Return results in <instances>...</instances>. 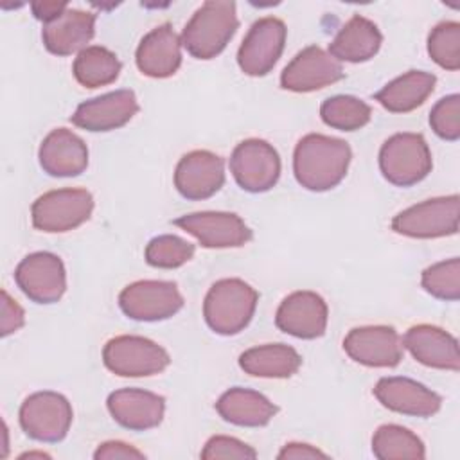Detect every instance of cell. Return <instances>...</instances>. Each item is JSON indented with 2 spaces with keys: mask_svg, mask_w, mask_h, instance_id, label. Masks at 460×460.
Segmentation results:
<instances>
[{
  "mask_svg": "<svg viewBox=\"0 0 460 460\" xmlns=\"http://www.w3.org/2000/svg\"><path fill=\"white\" fill-rule=\"evenodd\" d=\"M429 126L444 140L460 138V95L451 93L437 101L429 111Z\"/></svg>",
  "mask_w": 460,
  "mask_h": 460,
  "instance_id": "e575fe53",
  "label": "cell"
},
{
  "mask_svg": "<svg viewBox=\"0 0 460 460\" xmlns=\"http://www.w3.org/2000/svg\"><path fill=\"white\" fill-rule=\"evenodd\" d=\"M372 453L379 460H422L426 456L422 440L399 424H383L376 429Z\"/></svg>",
  "mask_w": 460,
  "mask_h": 460,
  "instance_id": "f546056e",
  "label": "cell"
},
{
  "mask_svg": "<svg viewBox=\"0 0 460 460\" xmlns=\"http://www.w3.org/2000/svg\"><path fill=\"white\" fill-rule=\"evenodd\" d=\"M41 169L56 178L81 174L88 165V147L81 137L66 128L52 129L38 151Z\"/></svg>",
  "mask_w": 460,
  "mask_h": 460,
  "instance_id": "603a6c76",
  "label": "cell"
},
{
  "mask_svg": "<svg viewBox=\"0 0 460 460\" xmlns=\"http://www.w3.org/2000/svg\"><path fill=\"white\" fill-rule=\"evenodd\" d=\"M68 5L65 2H34L31 4L32 14L41 20L43 23L58 18Z\"/></svg>",
  "mask_w": 460,
  "mask_h": 460,
  "instance_id": "ab89813d",
  "label": "cell"
},
{
  "mask_svg": "<svg viewBox=\"0 0 460 460\" xmlns=\"http://www.w3.org/2000/svg\"><path fill=\"white\" fill-rule=\"evenodd\" d=\"M119 307L131 320L160 322L183 307V296L174 282L138 280L120 291Z\"/></svg>",
  "mask_w": 460,
  "mask_h": 460,
  "instance_id": "30bf717a",
  "label": "cell"
},
{
  "mask_svg": "<svg viewBox=\"0 0 460 460\" xmlns=\"http://www.w3.org/2000/svg\"><path fill=\"white\" fill-rule=\"evenodd\" d=\"M20 426L25 435L38 442H59L72 424V406L58 392L43 390L31 394L20 406Z\"/></svg>",
  "mask_w": 460,
  "mask_h": 460,
  "instance_id": "ba28073f",
  "label": "cell"
},
{
  "mask_svg": "<svg viewBox=\"0 0 460 460\" xmlns=\"http://www.w3.org/2000/svg\"><path fill=\"white\" fill-rule=\"evenodd\" d=\"M205 248H239L252 239V230L232 212H192L174 219Z\"/></svg>",
  "mask_w": 460,
  "mask_h": 460,
  "instance_id": "9a60e30c",
  "label": "cell"
},
{
  "mask_svg": "<svg viewBox=\"0 0 460 460\" xmlns=\"http://www.w3.org/2000/svg\"><path fill=\"white\" fill-rule=\"evenodd\" d=\"M437 77L424 70H410L388 84H385L379 92H376L374 99L392 113H406L419 108L433 92Z\"/></svg>",
  "mask_w": 460,
  "mask_h": 460,
  "instance_id": "4316f807",
  "label": "cell"
},
{
  "mask_svg": "<svg viewBox=\"0 0 460 460\" xmlns=\"http://www.w3.org/2000/svg\"><path fill=\"white\" fill-rule=\"evenodd\" d=\"M350 158L352 151L345 140L309 133L295 147L293 172L304 189L323 192L334 189L345 178Z\"/></svg>",
  "mask_w": 460,
  "mask_h": 460,
  "instance_id": "6da1fadb",
  "label": "cell"
},
{
  "mask_svg": "<svg viewBox=\"0 0 460 460\" xmlns=\"http://www.w3.org/2000/svg\"><path fill=\"white\" fill-rule=\"evenodd\" d=\"M343 79V68L338 59L318 45L302 49L282 70L280 86L289 92L307 93Z\"/></svg>",
  "mask_w": 460,
  "mask_h": 460,
  "instance_id": "4fadbf2b",
  "label": "cell"
},
{
  "mask_svg": "<svg viewBox=\"0 0 460 460\" xmlns=\"http://www.w3.org/2000/svg\"><path fill=\"white\" fill-rule=\"evenodd\" d=\"M203 460H214V458H239V460H253L257 458V451L250 447L248 444L225 435H216L207 440L203 451Z\"/></svg>",
  "mask_w": 460,
  "mask_h": 460,
  "instance_id": "d590c367",
  "label": "cell"
},
{
  "mask_svg": "<svg viewBox=\"0 0 460 460\" xmlns=\"http://www.w3.org/2000/svg\"><path fill=\"white\" fill-rule=\"evenodd\" d=\"M230 172L243 190L252 194L266 192L279 181L280 176L279 153L266 140H243L232 151Z\"/></svg>",
  "mask_w": 460,
  "mask_h": 460,
  "instance_id": "9c48e42d",
  "label": "cell"
},
{
  "mask_svg": "<svg viewBox=\"0 0 460 460\" xmlns=\"http://www.w3.org/2000/svg\"><path fill=\"white\" fill-rule=\"evenodd\" d=\"M194 255V244L178 235L153 237L146 246V261L153 268L172 270L189 262Z\"/></svg>",
  "mask_w": 460,
  "mask_h": 460,
  "instance_id": "836d02e7",
  "label": "cell"
},
{
  "mask_svg": "<svg viewBox=\"0 0 460 460\" xmlns=\"http://www.w3.org/2000/svg\"><path fill=\"white\" fill-rule=\"evenodd\" d=\"M286 34L284 22L275 16H264L253 22L237 52L239 68L252 77L271 72L284 50Z\"/></svg>",
  "mask_w": 460,
  "mask_h": 460,
  "instance_id": "8fae6325",
  "label": "cell"
},
{
  "mask_svg": "<svg viewBox=\"0 0 460 460\" xmlns=\"http://www.w3.org/2000/svg\"><path fill=\"white\" fill-rule=\"evenodd\" d=\"M14 282L36 304H54L66 289L63 261L50 252H36L22 259L14 270Z\"/></svg>",
  "mask_w": 460,
  "mask_h": 460,
  "instance_id": "7c38bea8",
  "label": "cell"
},
{
  "mask_svg": "<svg viewBox=\"0 0 460 460\" xmlns=\"http://www.w3.org/2000/svg\"><path fill=\"white\" fill-rule=\"evenodd\" d=\"M95 34V14L66 7L58 18L43 23L41 40L56 56H70L86 49Z\"/></svg>",
  "mask_w": 460,
  "mask_h": 460,
  "instance_id": "cb8c5ba5",
  "label": "cell"
},
{
  "mask_svg": "<svg viewBox=\"0 0 460 460\" xmlns=\"http://www.w3.org/2000/svg\"><path fill=\"white\" fill-rule=\"evenodd\" d=\"M433 167L431 151L419 133H395L379 149V169L392 185L411 187Z\"/></svg>",
  "mask_w": 460,
  "mask_h": 460,
  "instance_id": "277c9868",
  "label": "cell"
},
{
  "mask_svg": "<svg viewBox=\"0 0 460 460\" xmlns=\"http://www.w3.org/2000/svg\"><path fill=\"white\" fill-rule=\"evenodd\" d=\"M108 411L117 424L131 431L156 428L165 411V399L142 388H122L108 395Z\"/></svg>",
  "mask_w": 460,
  "mask_h": 460,
  "instance_id": "ffe728a7",
  "label": "cell"
},
{
  "mask_svg": "<svg viewBox=\"0 0 460 460\" xmlns=\"http://www.w3.org/2000/svg\"><path fill=\"white\" fill-rule=\"evenodd\" d=\"M383 36L374 22L354 14L329 43V54L338 61L363 63L374 58L381 47Z\"/></svg>",
  "mask_w": 460,
  "mask_h": 460,
  "instance_id": "484cf974",
  "label": "cell"
},
{
  "mask_svg": "<svg viewBox=\"0 0 460 460\" xmlns=\"http://www.w3.org/2000/svg\"><path fill=\"white\" fill-rule=\"evenodd\" d=\"M25 323V313L16 300L9 296V293L2 291V318H0V334L5 338L16 332Z\"/></svg>",
  "mask_w": 460,
  "mask_h": 460,
  "instance_id": "8d00e7d4",
  "label": "cell"
},
{
  "mask_svg": "<svg viewBox=\"0 0 460 460\" xmlns=\"http://www.w3.org/2000/svg\"><path fill=\"white\" fill-rule=\"evenodd\" d=\"M95 460H113V458H144V453L138 451L137 447L120 442V440H108L102 442L95 453H93Z\"/></svg>",
  "mask_w": 460,
  "mask_h": 460,
  "instance_id": "74e56055",
  "label": "cell"
},
{
  "mask_svg": "<svg viewBox=\"0 0 460 460\" xmlns=\"http://www.w3.org/2000/svg\"><path fill=\"white\" fill-rule=\"evenodd\" d=\"M216 411L223 420L230 424L243 428H261L275 417L279 408L255 390L234 386L217 399Z\"/></svg>",
  "mask_w": 460,
  "mask_h": 460,
  "instance_id": "d4e9b609",
  "label": "cell"
},
{
  "mask_svg": "<svg viewBox=\"0 0 460 460\" xmlns=\"http://www.w3.org/2000/svg\"><path fill=\"white\" fill-rule=\"evenodd\" d=\"M322 120L340 131H356L368 124L372 117L370 106L354 95H334L320 106Z\"/></svg>",
  "mask_w": 460,
  "mask_h": 460,
  "instance_id": "4dcf8cb0",
  "label": "cell"
},
{
  "mask_svg": "<svg viewBox=\"0 0 460 460\" xmlns=\"http://www.w3.org/2000/svg\"><path fill=\"white\" fill-rule=\"evenodd\" d=\"M329 309L325 300L314 291H295L288 295L275 314V325L295 338L314 340L327 329Z\"/></svg>",
  "mask_w": 460,
  "mask_h": 460,
  "instance_id": "2e32d148",
  "label": "cell"
},
{
  "mask_svg": "<svg viewBox=\"0 0 460 460\" xmlns=\"http://www.w3.org/2000/svg\"><path fill=\"white\" fill-rule=\"evenodd\" d=\"M277 456L280 460H286V458H295V460H300V458L302 460L304 458H327V455L323 451H320L318 447L309 446V444H300V442L286 444Z\"/></svg>",
  "mask_w": 460,
  "mask_h": 460,
  "instance_id": "f35d334b",
  "label": "cell"
},
{
  "mask_svg": "<svg viewBox=\"0 0 460 460\" xmlns=\"http://www.w3.org/2000/svg\"><path fill=\"white\" fill-rule=\"evenodd\" d=\"M401 341L402 347H406L408 352L426 367L453 372L460 368L456 338L437 325H413L406 331Z\"/></svg>",
  "mask_w": 460,
  "mask_h": 460,
  "instance_id": "44dd1931",
  "label": "cell"
},
{
  "mask_svg": "<svg viewBox=\"0 0 460 460\" xmlns=\"http://www.w3.org/2000/svg\"><path fill=\"white\" fill-rule=\"evenodd\" d=\"M225 183L223 160L205 149L183 155L174 169L176 190L192 201L214 196Z\"/></svg>",
  "mask_w": 460,
  "mask_h": 460,
  "instance_id": "e0dca14e",
  "label": "cell"
},
{
  "mask_svg": "<svg viewBox=\"0 0 460 460\" xmlns=\"http://www.w3.org/2000/svg\"><path fill=\"white\" fill-rule=\"evenodd\" d=\"M257 300V291L244 280L221 279L210 286L205 296V322L214 332L221 336H234L250 323Z\"/></svg>",
  "mask_w": 460,
  "mask_h": 460,
  "instance_id": "3957f363",
  "label": "cell"
},
{
  "mask_svg": "<svg viewBox=\"0 0 460 460\" xmlns=\"http://www.w3.org/2000/svg\"><path fill=\"white\" fill-rule=\"evenodd\" d=\"M420 284L426 293L438 300L455 302L460 298V259L453 257L428 266L422 271Z\"/></svg>",
  "mask_w": 460,
  "mask_h": 460,
  "instance_id": "1f68e13d",
  "label": "cell"
},
{
  "mask_svg": "<svg viewBox=\"0 0 460 460\" xmlns=\"http://www.w3.org/2000/svg\"><path fill=\"white\" fill-rule=\"evenodd\" d=\"M138 111L133 90H115L81 102L70 122L86 131H111L128 124Z\"/></svg>",
  "mask_w": 460,
  "mask_h": 460,
  "instance_id": "ac0fdd59",
  "label": "cell"
},
{
  "mask_svg": "<svg viewBox=\"0 0 460 460\" xmlns=\"http://www.w3.org/2000/svg\"><path fill=\"white\" fill-rule=\"evenodd\" d=\"M239 27L232 0H208L187 22L181 47L196 59H212L225 50Z\"/></svg>",
  "mask_w": 460,
  "mask_h": 460,
  "instance_id": "7a4b0ae2",
  "label": "cell"
},
{
  "mask_svg": "<svg viewBox=\"0 0 460 460\" xmlns=\"http://www.w3.org/2000/svg\"><path fill=\"white\" fill-rule=\"evenodd\" d=\"M429 58L446 70L460 68V23L440 22L428 36Z\"/></svg>",
  "mask_w": 460,
  "mask_h": 460,
  "instance_id": "d6a6232c",
  "label": "cell"
},
{
  "mask_svg": "<svg viewBox=\"0 0 460 460\" xmlns=\"http://www.w3.org/2000/svg\"><path fill=\"white\" fill-rule=\"evenodd\" d=\"M119 58L106 47L92 45L77 54L74 59V77L84 88H99L113 83L120 74Z\"/></svg>",
  "mask_w": 460,
  "mask_h": 460,
  "instance_id": "f1b7e54d",
  "label": "cell"
},
{
  "mask_svg": "<svg viewBox=\"0 0 460 460\" xmlns=\"http://www.w3.org/2000/svg\"><path fill=\"white\" fill-rule=\"evenodd\" d=\"M302 365L300 354L284 343H266L252 347L239 356V367L255 377L286 379L296 374Z\"/></svg>",
  "mask_w": 460,
  "mask_h": 460,
  "instance_id": "83f0119b",
  "label": "cell"
},
{
  "mask_svg": "<svg viewBox=\"0 0 460 460\" xmlns=\"http://www.w3.org/2000/svg\"><path fill=\"white\" fill-rule=\"evenodd\" d=\"M93 198L86 189H58L41 194L31 207L32 226L49 234H61L90 219Z\"/></svg>",
  "mask_w": 460,
  "mask_h": 460,
  "instance_id": "52a82bcc",
  "label": "cell"
},
{
  "mask_svg": "<svg viewBox=\"0 0 460 460\" xmlns=\"http://www.w3.org/2000/svg\"><path fill=\"white\" fill-rule=\"evenodd\" d=\"M104 367L122 377H146L165 370L171 358L164 347L144 336L122 334L106 341L102 349Z\"/></svg>",
  "mask_w": 460,
  "mask_h": 460,
  "instance_id": "5b68a950",
  "label": "cell"
},
{
  "mask_svg": "<svg viewBox=\"0 0 460 460\" xmlns=\"http://www.w3.org/2000/svg\"><path fill=\"white\" fill-rule=\"evenodd\" d=\"M374 395L385 408L411 417H431L442 406L438 394L422 383L399 376L381 377L374 386Z\"/></svg>",
  "mask_w": 460,
  "mask_h": 460,
  "instance_id": "d6986e66",
  "label": "cell"
},
{
  "mask_svg": "<svg viewBox=\"0 0 460 460\" xmlns=\"http://www.w3.org/2000/svg\"><path fill=\"white\" fill-rule=\"evenodd\" d=\"M135 61L147 77H171L181 65V38L169 23H162L140 40Z\"/></svg>",
  "mask_w": 460,
  "mask_h": 460,
  "instance_id": "7402d4cb",
  "label": "cell"
},
{
  "mask_svg": "<svg viewBox=\"0 0 460 460\" xmlns=\"http://www.w3.org/2000/svg\"><path fill=\"white\" fill-rule=\"evenodd\" d=\"M343 350L352 361L374 368H392L402 359L401 336L388 325H365L349 331Z\"/></svg>",
  "mask_w": 460,
  "mask_h": 460,
  "instance_id": "5bb4252c",
  "label": "cell"
},
{
  "mask_svg": "<svg viewBox=\"0 0 460 460\" xmlns=\"http://www.w3.org/2000/svg\"><path fill=\"white\" fill-rule=\"evenodd\" d=\"M460 199L458 194L431 198L411 205L392 219V230L415 239L446 237L458 232Z\"/></svg>",
  "mask_w": 460,
  "mask_h": 460,
  "instance_id": "8992f818",
  "label": "cell"
}]
</instances>
